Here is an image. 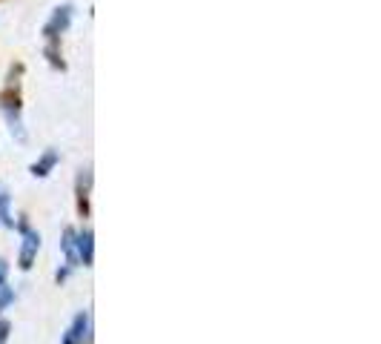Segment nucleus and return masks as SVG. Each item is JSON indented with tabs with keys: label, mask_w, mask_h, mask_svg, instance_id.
<instances>
[{
	"label": "nucleus",
	"mask_w": 381,
	"mask_h": 344,
	"mask_svg": "<svg viewBox=\"0 0 381 344\" xmlns=\"http://www.w3.org/2000/svg\"><path fill=\"white\" fill-rule=\"evenodd\" d=\"M58 161H61V155H58V149H46L41 158H37L35 164H32V175L35 178H46L49 172L58 166Z\"/></svg>",
	"instance_id": "nucleus-6"
},
{
	"label": "nucleus",
	"mask_w": 381,
	"mask_h": 344,
	"mask_svg": "<svg viewBox=\"0 0 381 344\" xmlns=\"http://www.w3.org/2000/svg\"><path fill=\"white\" fill-rule=\"evenodd\" d=\"M75 247H78V258L84 267H92V229H81L75 233Z\"/></svg>",
	"instance_id": "nucleus-7"
},
{
	"label": "nucleus",
	"mask_w": 381,
	"mask_h": 344,
	"mask_svg": "<svg viewBox=\"0 0 381 344\" xmlns=\"http://www.w3.org/2000/svg\"><path fill=\"white\" fill-rule=\"evenodd\" d=\"M89 187H92V169H81L78 175V201H81V213L86 216V198H89Z\"/></svg>",
	"instance_id": "nucleus-8"
},
{
	"label": "nucleus",
	"mask_w": 381,
	"mask_h": 344,
	"mask_svg": "<svg viewBox=\"0 0 381 344\" xmlns=\"http://www.w3.org/2000/svg\"><path fill=\"white\" fill-rule=\"evenodd\" d=\"M72 15H75V9H72L69 3L55 9L52 21L43 26V35H46V41H49V44H58V37H61V35L69 29V23H72Z\"/></svg>",
	"instance_id": "nucleus-3"
},
{
	"label": "nucleus",
	"mask_w": 381,
	"mask_h": 344,
	"mask_svg": "<svg viewBox=\"0 0 381 344\" xmlns=\"http://www.w3.org/2000/svg\"><path fill=\"white\" fill-rule=\"evenodd\" d=\"M9 330H12V324L3 318V321H0V344H3V341L9 338Z\"/></svg>",
	"instance_id": "nucleus-11"
},
{
	"label": "nucleus",
	"mask_w": 381,
	"mask_h": 344,
	"mask_svg": "<svg viewBox=\"0 0 381 344\" xmlns=\"http://www.w3.org/2000/svg\"><path fill=\"white\" fill-rule=\"evenodd\" d=\"M84 338H89V313L75 316V321L69 324V330L63 336V344H84Z\"/></svg>",
	"instance_id": "nucleus-5"
},
{
	"label": "nucleus",
	"mask_w": 381,
	"mask_h": 344,
	"mask_svg": "<svg viewBox=\"0 0 381 344\" xmlns=\"http://www.w3.org/2000/svg\"><path fill=\"white\" fill-rule=\"evenodd\" d=\"M0 109L6 112V121H9V129L14 132V138L26 141V129H23V121H21V101H17V95H12V92L0 95Z\"/></svg>",
	"instance_id": "nucleus-1"
},
{
	"label": "nucleus",
	"mask_w": 381,
	"mask_h": 344,
	"mask_svg": "<svg viewBox=\"0 0 381 344\" xmlns=\"http://www.w3.org/2000/svg\"><path fill=\"white\" fill-rule=\"evenodd\" d=\"M6 276H9V264H6L3 258H0V287L6 284Z\"/></svg>",
	"instance_id": "nucleus-12"
},
{
	"label": "nucleus",
	"mask_w": 381,
	"mask_h": 344,
	"mask_svg": "<svg viewBox=\"0 0 381 344\" xmlns=\"http://www.w3.org/2000/svg\"><path fill=\"white\" fill-rule=\"evenodd\" d=\"M61 250H63V256H66V267H63V270H58V281H66V278H69V273L75 270V267H81L78 247H75V229H66V233H63Z\"/></svg>",
	"instance_id": "nucleus-4"
},
{
	"label": "nucleus",
	"mask_w": 381,
	"mask_h": 344,
	"mask_svg": "<svg viewBox=\"0 0 381 344\" xmlns=\"http://www.w3.org/2000/svg\"><path fill=\"white\" fill-rule=\"evenodd\" d=\"M21 233H23V244H21V258L17 261H21V270H29L37 258V250H41V233L29 229L26 221H21Z\"/></svg>",
	"instance_id": "nucleus-2"
},
{
	"label": "nucleus",
	"mask_w": 381,
	"mask_h": 344,
	"mask_svg": "<svg viewBox=\"0 0 381 344\" xmlns=\"http://www.w3.org/2000/svg\"><path fill=\"white\" fill-rule=\"evenodd\" d=\"M12 301H14V290H12V287H6V284H3V287H0V313H3V310L9 307Z\"/></svg>",
	"instance_id": "nucleus-10"
},
{
	"label": "nucleus",
	"mask_w": 381,
	"mask_h": 344,
	"mask_svg": "<svg viewBox=\"0 0 381 344\" xmlns=\"http://www.w3.org/2000/svg\"><path fill=\"white\" fill-rule=\"evenodd\" d=\"M9 204H12V198H9V193L3 187H0V224L3 227H14V221H12V209H9Z\"/></svg>",
	"instance_id": "nucleus-9"
}]
</instances>
